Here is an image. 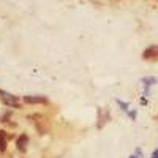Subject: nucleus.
Returning <instances> with one entry per match:
<instances>
[{
	"mask_svg": "<svg viewBox=\"0 0 158 158\" xmlns=\"http://www.w3.org/2000/svg\"><path fill=\"white\" fill-rule=\"evenodd\" d=\"M0 100L3 101V104H6V106H10V108H19V104H21V101L15 95L6 94V92H3V90H0Z\"/></svg>",
	"mask_w": 158,
	"mask_h": 158,
	"instance_id": "f257e3e1",
	"label": "nucleus"
},
{
	"mask_svg": "<svg viewBox=\"0 0 158 158\" xmlns=\"http://www.w3.org/2000/svg\"><path fill=\"white\" fill-rule=\"evenodd\" d=\"M27 144H29V136L27 135H22L16 141V147H18L19 152H25V150H27Z\"/></svg>",
	"mask_w": 158,
	"mask_h": 158,
	"instance_id": "f03ea898",
	"label": "nucleus"
},
{
	"mask_svg": "<svg viewBox=\"0 0 158 158\" xmlns=\"http://www.w3.org/2000/svg\"><path fill=\"white\" fill-rule=\"evenodd\" d=\"M142 57H144V59H155V57H158V46H150V48H147L146 51H144Z\"/></svg>",
	"mask_w": 158,
	"mask_h": 158,
	"instance_id": "7ed1b4c3",
	"label": "nucleus"
},
{
	"mask_svg": "<svg viewBox=\"0 0 158 158\" xmlns=\"http://www.w3.org/2000/svg\"><path fill=\"white\" fill-rule=\"evenodd\" d=\"M24 101H25V103H30V104H36V103H48V100H46L44 97H30V95L24 97Z\"/></svg>",
	"mask_w": 158,
	"mask_h": 158,
	"instance_id": "20e7f679",
	"label": "nucleus"
},
{
	"mask_svg": "<svg viewBox=\"0 0 158 158\" xmlns=\"http://www.w3.org/2000/svg\"><path fill=\"white\" fill-rule=\"evenodd\" d=\"M142 82L146 84V85H153V84H156V77H144L142 79Z\"/></svg>",
	"mask_w": 158,
	"mask_h": 158,
	"instance_id": "39448f33",
	"label": "nucleus"
},
{
	"mask_svg": "<svg viewBox=\"0 0 158 158\" xmlns=\"http://www.w3.org/2000/svg\"><path fill=\"white\" fill-rule=\"evenodd\" d=\"M6 149V142H5V139H0V152H3Z\"/></svg>",
	"mask_w": 158,
	"mask_h": 158,
	"instance_id": "423d86ee",
	"label": "nucleus"
},
{
	"mask_svg": "<svg viewBox=\"0 0 158 158\" xmlns=\"http://www.w3.org/2000/svg\"><path fill=\"white\" fill-rule=\"evenodd\" d=\"M152 158H158V149H156V150L152 153Z\"/></svg>",
	"mask_w": 158,
	"mask_h": 158,
	"instance_id": "0eeeda50",
	"label": "nucleus"
},
{
	"mask_svg": "<svg viewBox=\"0 0 158 158\" xmlns=\"http://www.w3.org/2000/svg\"><path fill=\"white\" fill-rule=\"evenodd\" d=\"M3 136H5V131L0 130V139H3Z\"/></svg>",
	"mask_w": 158,
	"mask_h": 158,
	"instance_id": "6e6552de",
	"label": "nucleus"
}]
</instances>
